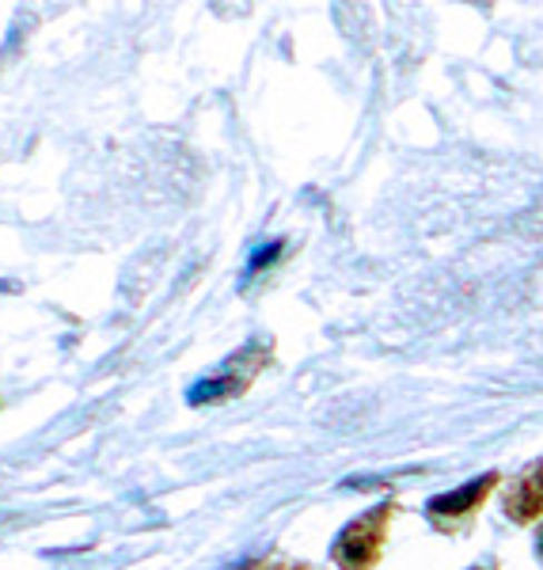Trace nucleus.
<instances>
[{
  "mask_svg": "<svg viewBox=\"0 0 543 570\" xmlns=\"http://www.w3.org/2000/svg\"><path fill=\"white\" fill-rule=\"evenodd\" d=\"M498 483V475H483V480H472L467 487H460V491L453 494H441V499H434L426 505V513H430V521H434L437 529H453L456 521H464L467 513H475V505L491 494V487Z\"/></svg>",
  "mask_w": 543,
  "mask_h": 570,
  "instance_id": "2",
  "label": "nucleus"
},
{
  "mask_svg": "<svg viewBox=\"0 0 543 570\" xmlns=\"http://www.w3.org/2000/svg\"><path fill=\"white\" fill-rule=\"evenodd\" d=\"M536 556L543 559V525H540V540H536Z\"/></svg>",
  "mask_w": 543,
  "mask_h": 570,
  "instance_id": "5",
  "label": "nucleus"
},
{
  "mask_svg": "<svg viewBox=\"0 0 543 570\" xmlns=\"http://www.w3.org/2000/svg\"><path fill=\"white\" fill-rule=\"evenodd\" d=\"M392 518H395V505H376L365 518L349 521V525L338 532L330 559L343 570H373L384 556V537H388Z\"/></svg>",
  "mask_w": 543,
  "mask_h": 570,
  "instance_id": "1",
  "label": "nucleus"
},
{
  "mask_svg": "<svg viewBox=\"0 0 543 570\" xmlns=\"http://www.w3.org/2000/svg\"><path fill=\"white\" fill-rule=\"evenodd\" d=\"M475 570H483V567H475Z\"/></svg>",
  "mask_w": 543,
  "mask_h": 570,
  "instance_id": "6",
  "label": "nucleus"
},
{
  "mask_svg": "<svg viewBox=\"0 0 543 570\" xmlns=\"http://www.w3.org/2000/svg\"><path fill=\"white\" fill-rule=\"evenodd\" d=\"M244 570H312V567H305V563H251Z\"/></svg>",
  "mask_w": 543,
  "mask_h": 570,
  "instance_id": "4",
  "label": "nucleus"
},
{
  "mask_svg": "<svg viewBox=\"0 0 543 570\" xmlns=\"http://www.w3.org/2000/svg\"><path fill=\"white\" fill-rule=\"evenodd\" d=\"M505 518L517 521V525H529V521H536L543 513V461L529 464L517 480L510 483V491H505Z\"/></svg>",
  "mask_w": 543,
  "mask_h": 570,
  "instance_id": "3",
  "label": "nucleus"
}]
</instances>
